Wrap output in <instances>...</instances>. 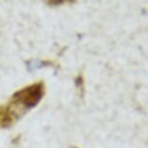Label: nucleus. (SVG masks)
<instances>
[]
</instances>
